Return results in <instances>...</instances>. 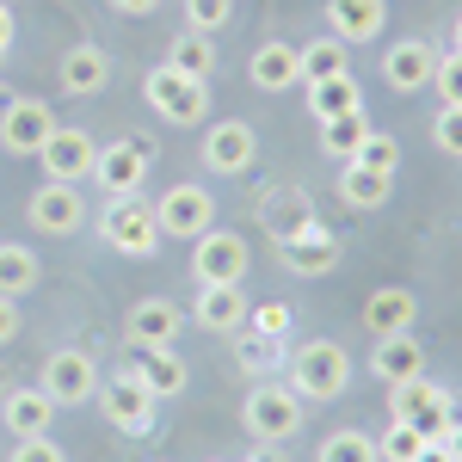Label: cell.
<instances>
[{"mask_svg":"<svg viewBox=\"0 0 462 462\" xmlns=\"http://www.w3.org/2000/svg\"><path fill=\"white\" fill-rule=\"evenodd\" d=\"M352 383V357L339 339H309V346H296L290 357V389L302 394V401H339Z\"/></svg>","mask_w":462,"mask_h":462,"instance_id":"1","label":"cell"},{"mask_svg":"<svg viewBox=\"0 0 462 462\" xmlns=\"http://www.w3.org/2000/svg\"><path fill=\"white\" fill-rule=\"evenodd\" d=\"M143 99L148 111L161 117V124H179V130H191V124H204L210 117V80H191V74H179V69H161L143 80Z\"/></svg>","mask_w":462,"mask_h":462,"instance_id":"2","label":"cell"},{"mask_svg":"<svg viewBox=\"0 0 462 462\" xmlns=\"http://www.w3.org/2000/svg\"><path fill=\"white\" fill-rule=\"evenodd\" d=\"M241 426L253 444H284L302 431V394L290 383H253L247 407H241Z\"/></svg>","mask_w":462,"mask_h":462,"instance_id":"3","label":"cell"},{"mask_svg":"<svg viewBox=\"0 0 462 462\" xmlns=\"http://www.w3.org/2000/svg\"><path fill=\"white\" fill-rule=\"evenodd\" d=\"M148 204H154V222H161V241H198L204 228H216V198L198 179H173Z\"/></svg>","mask_w":462,"mask_h":462,"instance_id":"4","label":"cell"},{"mask_svg":"<svg viewBox=\"0 0 462 462\" xmlns=\"http://www.w3.org/2000/svg\"><path fill=\"white\" fill-rule=\"evenodd\" d=\"M99 235L124 259H154L161 253V222H154V204H148L143 191L136 198H111L106 216H99Z\"/></svg>","mask_w":462,"mask_h":462,"instance_id":"5","label":"cell"},{"mask_svg":"<svg viewBox=\"0 0 462 462\" xmlns=\"http://www.w3.org/2000/svg\"><path fill=\"white\" fill-rule=\"evenodd\" d=\"M389 420L413 426L431 444V438H444V426L457 420V401H450V389H438V383H426V376H413V383H394V389H389Z\"/></svg>","mask_w":462,"mask_h":462,"instance_id":"6","label":"cell"},{"mask_svg":"<svg viewBox=\"0 0 462 462\" xmlns=\"http://www.w3.org/2000/svg\"><path fill=\"white\" fill-rule=\"evenodd\" d=\"M253 253L235 228H204L198 247H191V278L198 284H247Z\"/></svg>","mask_w":462,"mask_h":462,"instance_id":"7","label":"cell"},{"mask_svg":"<svg viewBox=\"0 0 462 462\" xmlns=\"http://www.w3.org/2000/svg\"><path fill=\"white\" fill-rule=\"evenodd\" d=\"M148 161H154V148H148L143 136H117V143L99 148L93 179H99L106 198H136V191L148 185Z\"/></svg>","mask_w":462,"mask_h":462,"instance_id":"8","label":"cell"},{"mask_svg":"<svg viewBox=\"0 0 462 462\" xmlns=\"http://www.w3.org/2000/svg\"><path fill=\"white\" fill-rule=\"evenodd\" d=\"M37 389L50 394L56 407H80V401L99 394V364L80 352V346H62V352L43 357V383H37Z\"/></svg>","mask_w":462,"mask_h":462,"instance_id":"9","label":"cell"},{"mask_svg":"<svg viewBox=\"0 0 462 462\" xmlns=\"http://www.w3.org/2000/svg\"><path fill=\"white\" fill-rule=\"evenodd\" d=\"M99 413H106V426L111 431H130V438H143L148 426H154V394L143 389V376H130V370H117V383H99Z\"/></svg>","mask_w":462,"mask_h":462,"instance_id":"10","label":"cell"},{"mask_svg":"<svg viewBox=\"0 0 462 462\" xmlns=\"http://www.w3.org/2000/svg\"><path fill=\"white\" fill-rule=\"evenodd\" d=\"M50 130H56V111H50V99L19 93V99H6V106H0V148H6V154H19V161L50 143Z\"/></svg>","mask_w":462,"mask_h":462,"instance_id":"11","label":"cell"},{"mask_svg":"<svg viewBox=\"0 0 462 462\" xmlns=\"http://www.w3.org/2000/svg\"><path fill=\"white\" fill-rule=\"evenodd\" d=\"M37 161H43V179H62V185H80V179H93V161H99V143L80 130V124H56L50 130V143L37 148Z\"/></svg>","mask_w":462,"mask_h":462,"instance_id":"12","label":"cell"},{"mask_svg":"<svg viewBox=\"0 0 462 462\" xmlns=\"http://www.w3.org/2000/svg\"><path fill=\"white\" fill-rule=\"evenodd\" d=\"M25 216H32L37 235H80V222H87V198H80V185L43 179L32 198H25Z\"/></svg>","mask_w":462,"mask_h":462,"instance_id":"13","label":"cell"},{"mask_svg":"<svg viewBox=\"0 0 462 462\" xmlns=\"http://www.w3.org/2000/svg\"><path fill=\"white\" fill-rule=\"evenodd\" d=\"M198 154H204V167H210V173L235 179V173H247L253 161H259V136H253V124H241V117H222V124L204 130Z\"/></svg>","mask_w":462,"mask_h":462,"instance_id":"14","label":"cell"},{"mask_svg":"<svg viewBox=\"0 0 462 462\" xmlns=\"http://www.w3.org/2000/svg\"><path fill=\"white\" fill-rule=\"evenodd\" d=\"M124 346H130V352H167V346H179V302H167V296L130 302V315H124Z\"/></svg>","mask_w":462,"mask_h":462,"instance_id":"15","label":"cell"},{"mask_svg":"<svg viewBox=\"0 0 462 462\" xmlns=\"http://www.w3.org/2000/svg\"><path fill=\"white\" fill-rule=\"evenodd\" d=\"M431 69H438V50H431L426 37H394L389 50H383V87L389 93H426Z\"/></svg>","mask_w":462,"mask_h":462,"instance_id":"16","label":"cell"},{"mask_svg":"<svg viewBox=\"0 0 462 462\" xmlns=\"http://www.w3.org/2000/svg\"><path fill=\"white\" fill-rule=\"evenodd\" d=\"M278 253H284V265L296 278H327V272L339 265V235H333L327 222H302L290 241H278Z\"/></svg>","mask_w":462,"mask_h":462,"instance_id":"17","label":"cell"},{"mask_svg":"<svg viewBox=\"0 0 462 462\" xmlns=\"http://www.w3.org/2000/svg\"><path fill=\"white\" fill-rule=\"evenodd\" d=\"M247 80L259 93H284L302 80V43H284V37H265L247 56Z\"/></svg>","mask_w":462,"mask_h":462,"instance_id":"18","label":"cell"},{"mask_svg":"<svg viewBox=\"0 0 462 462\" xmlns=\"http://www.w3.org/2000/svg\"><path fill=\"white\" fill-rule=\"evenodd\" d=\"M389 25V0H327V37L339 43H376Z\"/></svg>","mask_w":462,"mask_h":462,"instance_id":"19","label":"cell"},{"mask_svg":"<svg viewBox=\"0 0 462 462\" xmlns=\"http://www.w3.org/2000/svg\"><path fill=\"white\" fill-rule=\"evenodd\" d=\"M413 320H420V296H413V290L389 284V290H370V296H364V333H370V339L413 333Z\"/></svg>","mask_w":462,"mask_h":462,"instance_id":"20","label":"cell"},{"mask_svg":"<svg viewBox=\"0 0 462 462\" xmlns=\"http://www.w3.org/2000/svg\"><path fill=\"white\" fill-rule=\"evenodd\" d=\"M247 290L241 284H198V302H191V320L210 327V333H241L247 327Z\"/></svg>","mask_w":462,"mask_h":462,"instance_id":"21","label":"cell"},{"mask_svg":"<svg viewBox=\"0 0 462 462\" xmlns=\"http://www.w3.org/2000/svg\"><path fill=\"white\" fill-rule=\"evenodd\" d=\"M56 80H62L69 99H93V93H106V80H111V56L99 43H74V50H62Z\"/></svg>","mask_w":462,"mask_h":462,"instance_id":"22","label":"cell"},{"mask_svg":"<svg viewBox=\"0 0 462 462\" xmlns=\"http://www.w3.org/2000/svg\"><path fill=\"white\" fill-rule=\"evenodd\" d=\"M56 413H62V407H56L43 389H6L0 394V420H6L13 438H50Z\"/></svg>","mask_w":462,"mask_h":462,"instance_id":"23","label":"cell"},{"mask_svg":"<svg viewBox=\"0 0 462 462\" xmlns=\"http://www.w3.org/2000/svg\"><path fill=\"white\" fill-rule=\"evenodd\" d=\"M302 222H315V204H309L296 185H265V191H259V228H265L272 241H290Z\"/></svg>","mask_w":462,"mask_h":462,"instance_id":"24","label":"cell"},{"mask_svg":"<svg viewBox=\"0 0 462 462\" xmlns=\"http://www.w3.org/2000/svg\"><path fill=\"white\" fill-rule=\"evenodd\" d=\"M370 370H376V383H413V376H426V346L413 339V333H389V339H376V352H370Z\"/></svg>","mask_w":462,"mask_h":462,"instance_id":"25","label":"cell"},{"mask_svg":"<svg viewBox=\"0 0 462 462\" xmlns=\"http://www.w3.org/2000/svg\"><path fill=\"white\" fill-rule=\"evenodd\" d=\"M124 370H130V376H143V389L154 394V401L185 394V364H179L173 346H167V352H130V357H124Z\"/></svg>","mask_w":462,"mask_h":462,"instance_id":"26","label":"cell"},{"mask_svg":"<svg viewBox=\"0 0 462 462\" xmlns=\"http://www.w3.org/2000/svg\"><path fill=\"white\" fill-rule=\"evenodd\" d=\"M389 191H394V173H370V167H357V161L339 167V198H346L352 210H383Z\"/></svg>","mask_w":462,"mask_h":462,"instance_id":"27","label":"cell"},{"mask_svg":"<svg viewBox=\"0 0 462 462\" xmlns=\"http://www.w3.org/2000/svg\"><path fill=\"white\" fill-rule=\"evenodd\" d=\"M309 111H315V124H327V117H346V111H364V87H357L352 74L315 80V87H309Z\"/></svg>","mask_w":462,"mask_h":462,"instance_id":"28","label":"cell"},{"mask_svg":"<svg viewBox=\"0 0 462 462\" xmlns=\"http://www.w3.org/2000/svg\"><path fill=\"white\" fill-rule=\"evenodd\" d=\"M333 74H352V43H339V37L320 32L315 43H302V87L333 80Z\"/></svg>","mask_w":462,"mask_h":462,"instance_id":"29","label":"cell"},{"mask_svg":"<svg viewBox=\"0 0 462 462\" xmlns=\"http://www.w3.org/2000/svg\"><path fill=\"white\" fill-rule=\"evenodd\" d=\"M167 69L191 74V80H210V74H216V43H210L204 32L173 37V43H167Z\"/></svg>","mask_w":462,"mask_h":462,"instance_id":"30","label":"cell"},{"mask_svg":"<svg viewBox=\"0 0 462 462\" xmlns=\"http://www.w3.org/2000/svg\"><path fill=\"white\" fill-rule=\"evenodd\" d=\"M364 136H370V117H364V111H346V117H327V124H320V148H327L333 161H352L357 148H364Z\"/></svg>","mask_w":462,"mask_h":462,"instance_id":"31","label":"cell"},{"mask_svg":"<svg viewBox=\"0 0 462 462\" xmlns=\"http://www.w3.org/2000/svg\"><path fill=\"white\" fill-rule=\"evenodd\" d=\"M37 284V253L25 241H0V296H25Z\"/></svg>","mask_w":462,"mask_h":462,"instance_id":"32","label":"cell"},{"mask_svg":"<svg viewBox=\"0 0 462 462\" xmlns=\"http://www.w3.org/2000/svg\"><path fill=\"white\" fill-rule=\"evenodd\" d=\"M315 462H383V457H376V438H370V431L346 426V431H327V438H320Z\"/></svg>","mask_w":462,"mask_h":462,"instance_id":"33","label":"cell"},{"mask_svg":"<svg viewBox=\"0 0 462 462\" xmlns=\"http://www.w3.org/2000/svg\"><path fill=\"white\" fill-rule=\"evenodd\" d=\"M179 13H185V32H228V19H235V0H179Z\"/></svg>","mask_w":462,"mask_h":462,"instance_id":"34","label":"cell"},{"mask_svg":"<svg viewBox=\"0 0 462 462\" xmlns=\"http://www.w3.org/2000/svg\"><path fill=\"white\" fill-rule=\"evenodd\" d=\"M290 327H296V315H290V302H253L247 309V333H259V339H290Z\"/></svg>","mask_w":462,"mask_h":462,"instance_id":"35","label":"cell"},{"mask_svg":"<svg viewBox=\"0 0 462 462\" xmlns=\"http://www.w3.org/2000/svg\"><path fill=\"white\" fill-rule=\"evenodd\" d=\"M352 161H357V167H370V173H394V167H401V143H394L389 130H370Z\"/></svg>","mask_w":462,"mask_h":462,"instance_id":"36","label":"cell"},{"mask_svg":"<svg viewBox=\"0 0 462 462\" xmlns=\"http://www.w3.org/2000/svg\"><path fill=\"white\" fill-rule=\"evenodd\" d=\"M420 444H426V438H420L413 426L389 420V431L376 438V457H383V462H413V457H420Z\"/></svg>","mask_w":462,"mask_h":462,"instance_id":"37","label":"cell"},{"mask_svg":"<svg viewBox=\"0 0 462 462\" xmlns=\"http://www.w3.org/2000/svg\"><path fill=\"white\" fill-rule=\"evenodd\" d=\"M431 87H438V99H444V106H462V50H438Z\"/></svg>","mask_w":462,"mask_h":462,"instance_id":"38","label":"cell"},{"mask_svg":"<svg viewBox=\"0 0 462 462\" xmlns=\"http://www.w3.org/2000/svg\"><path fill=\"white\" fill-rule=\"evenodd\" d=\"M431 143L444 148V154H462V106H444L431 117Z\"/></svg>","mask_w":462,"mask_h":462,"instance_id":"39","label":"cell"},{"mask_svg":"<svg viewBox=\"0 0 462 462\" xmlns=\"http://www.w3.org/2000/svg\"><path fill=\"white\" fill-rule=\"evenodd\" d=\"M278 346H284V339H259V333L241 327V364H247V370H272V364H278Z\"/></svg>","mask_w":462,"mask_h":462,"instance_id":"40","label":"cell"},{"mask_svg":"<svg viewBox=\"0 0 462 462\" xmlns=\"http://www.w3.org/2000/svg\"><path fill=\"white\" fill-rule=\"evenodd\" d=\"M6 462H69V457H62V444H50V438H19Z\"/></svg>","mask_w":462,"mask_h":462,"instance_id":"41","label":"cell"},{"mask_svg":"<svg viewBox=\"0 0 462 462\" xmlns=\"http://www.w3.org/2000/svg\"><path fill=\"white\" fill-rule=\"evenodd\" d=\"M13 333H19V302H13V296H0V346H6Z\"/></svg>","mask_w":462,"mask_h":462,"instance_id":"42","label":"cell"},{"mask_svg":"<svg viewBox=\"0 0 462 462\" xmlns=\"http://www.w3.org/2000/svg\"><path fill=\"white\" fill-rule=\"evenodd\" d=\"M13 37H19V19H13V6L0 0V62H6V50H13Z\"/></svg>","mask_w":462,"mask_h":462,"instance_id":"43","label":"cell"},{"mask_svg":"<svg viewBox=\"0 0 462 462\" xmlns=\"http://www.w3.org/2000/svg\"><path fill=\"white\" fill-rule=\"evenodd\" d=\"M438 444H444V450H450V457L462 462V413L450 420V426H444V438H438Z\"/></svg>","mask_w":462,"mask_h":462,"instance_id":"44","label":"cell"},{"mask_svg":"<svg viewBox=\"0 0 462 462\" xmlns=\"http://www.w3.org/2000/svg\"><path fill=\"white\" fill-rule=\"evenodd\" d=\"M413 462H457V457H450V450H444V444L431 438V444H420V457H413Z\"/></svg>","mask_w":462,"mask_h":462,"instance_id":"45","label":"cell"},{"mask_svg":"<svg viewBox=\"0 0 462 462\" xmlns=\"http://www.w3.org/2000/svg\"><path fill=\"white\" fill-rule=\"evenodd\" d=\"M111 6H117V13H136V19H143V13H154V6H161V0H111Z\"/></svg>","mask_w":462,"mask_h":462,"instance_id":"46","label":"cell"},{"mask_svg":"<svg viewBox=\"0 0 462 462\" xmlns=\"http://www.w3.org/2000/svg\"><path fill=\"white\" fill-rule=\"evenodd\" d=\"M253 462H284V450H278V444H259V450H253Z\"/></svg>","mask_w":462,"mask_h":462,"instance_id":"47","label":"cell"},{"mask_svg":"<svg viewBox=\"0 0 462 462\" xmlns=\"http://www.w3.org/2000/svg\"><path fill=\"white\" fill-rule=\"evenodd\" d=\"M450 37H457V43H450V50H462V13H457V32H450Z\"/></svg>","mask_w":462,"mask_h":462,"instance_id":"48","label":"cell"},{"mask_svg":"<svg viewBox=\"0 0 462 462\" xmlns=\"http://www.w3.org/2000/svg\"><path fill=\"white\" fill-rule=\"evenodd\" d=\"M0 389H6V376H0Z\"/></svg>","mask_w":462,"mask_h":462,"instance_id":"49","label":"cell"},{"mask_svg":"<svg viewBox=\"0 0 462 462\" xmlns=\"http://www.w3.org/2000/svg\"><path fill=\"white\" fill-rule=\"evenodd\" d=\"M210 462H222V457H210Z\"/></svg>","mask_w":462,"mask_h":462,"instance_id":"50","label":"cell"}]
</instances>
